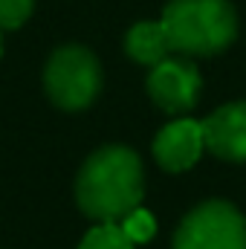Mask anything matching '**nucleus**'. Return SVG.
<instances>
[{
	"mask_svg": "<svg viewBox=\"0 0 246 249\" xmlns=\"http://www.w3.org/2000/svg\"><path fill=\"white\" fill-rule=\"evenodd\" d=\"M142 162L124 145H107L87 157L75 180V200L96 223H119L142 203Z\"/></svg>",
	"mask_w": 246,
	"mask_h": 249,
	"instance_id": "obj_1",
	"label": "nucleus"
},
{
	"mask_svg": "<svg viewBox=\"0 0 246 249\" xmlns=\"http://www.w3.org/2000/svg\"><path fill=\"white\" fill-rule=\"evenodd\" d=\"M171 53L209 58L223 53L238 35V15L229 0H171L162 12Z\"/></svg>",
	"mask_w": 246,
	"mask_h": 249,
	"instance_id": "obj_2",
	"label": "nucleus"
},
{
	"mask_svg": "<svg viewBox=\"0 0 246 249\" xmlns=\"http://www.w3.org/2000/svg\"><path fill=\"white\" fill-rule=\"evenodd\" d=\"M47 96L61 110H84L102 90V67L99 58L78 44L58 47L44 70Z\"/></svg>",
	"mask_w": 246,
	"mask_h": 249,
	"instance_id": "obj_3",
	"label": "nucleus"
},
{
	"mask_svg": "<svg viewBox=\"0 0 246 249\" xmlns=\"http://www.w3.org/2000/svg\"><path fill=\"white\" fill-rule=\"evenodd\" d=\"M171 249H246V217L226 200H206L180 220Z\"/></svg>",
	"mask_w": 246,
	"mask_h": 249,
	"instance_id": "obj_4",
	"label": "nucleus"
},
{
	"mask_svg": "<svg viewBox=\"0 0 246 249\" xmlns=\"http://www.w3.org/2000/svg\"><path fill=\"white\" fill-rule=\"evenodd\" d=\"M200 87H203L200 70L185 55H168L165 61L154 64L148 75V93L154 105L174 116L194 110L200 99Z\"/></svg>",
	"mask_w": 246,
	"mask_h": 249,
	"instance_id": "obj_5",
	"label": "nucleus"
},
{
	"mask_svg": "<svg viewBox=\"0 0 246 249\" xmlns=\"http://www.w3.org/2000/svg\"><path fill=\"white\" fill-rule=\"evenodd\" d=\"M200 124L203 142L214 157L226 162H246V102L223 105Z\"/></svg>",
	"mask_w": 246,
	"mask_h": 249,
	"instance_id": "obj_6",
	"label": "nucleus"
},
{
	"mask_svg": "<svg viewBox=\"0 0 246 249\" xmlns=\"http://www.w3.org/2000/svg\"><path fill=\"white\" fill-rule=\"evenodd\" d=\"M206 142H203V124L194 122V119H174L171 124H165L157 139H154V160L171 171V174H180L188 171L200 154H203Z\"/></svg>",
	"mask_w": 246,
	"mask_h": 249,
	"instance_id": "obj_7",
	"label": "nucleus"
},
{
	"mask_svg": "<svg viewBox=\"0 0 246 249\" xmlns=\"http://www.w3.org/2000/svg\"><path fill=\"white\" fill-rule=\"evenodd\" d=\"M124 53L130 55V61L145 64V67L165 61L171 55V44L162 20H142L130 26V32L124 35Z\"/></svg>",
	"mask_w": 246,
	"mask_h": 249,
	"instance_id": "obj_8",
	"label": "nucleus"
},
{
	"mask_svg": "<svg viewBox=\"0 0 246 249\" xmlns=\"http://www.w3.org/2000/svg\"><path fill=\"white\" fill-rule=\"evenodd\" d=\"M78 249H133V241L122 232L119 223H96L81 238Z\"/></svg>",
	"mask_w": 246,
	"mask_h": 249,
	"instance_id": "obj_9",
	"label": "nucleus"
},
{
	"mask_svg": "<svg viewBox=\"0 0 246 249\" xmlns=\"http://www.w3.org/2000/svg\"><path fill=\"white\" fill-rule=\"evenodd\" d=\"M119 226H122L124 235L133 241V247H136V244H148V241L154 238V232H157V220H154V214L145 212L142 206H136L133 212H127L122 220H119Z\"/></svg>",
	"mask_w": 246,
	"mask_h": 249,
	"instance_id": "obj_10",
	"label": "nucleus"
},
{
	"mask_svg": "<svg viewBox=\"0 0 246 249\" xmlns=\"http://www.w3.org/2000/svg\"><path fill=\"white\" fill-rule=\"evenodd\" d=\"M35 0H0V32L3 29H18L29 20Z\"/></svg>",
	"mask_w": 246,
	"mask_h": 249,
	"instance_id": "obj_11",
	"label": "nucleus"
},
{
	"mask_svg": "<svg viewBox=\"0 0 246 249\" xmlns=\"http://www.w3.org/2000/svg\"><path fill=\"white\" fill-rule=\"evenodd\" d=\"M0 55H3V38H0Z\"/></svg>",
	"mask_w": 246,
	"mask_h": 249,
	"instance_id": "obj_12",
	"label": "nucleus"
}]
</instances>
